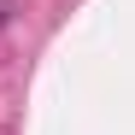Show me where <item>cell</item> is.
<instances>
[{"instance_id":"6da1fadb","label":"cell","mask_w":135,"mask_h":135,"mask_svg":"<svg viewBox=\"0 0 135 135\" xmlns=\"http://www.w3.org/2000/svg\"><path fill=\"white\" fill-rule=\"evenodd\" d=\"M0 24H6V6H0Z\"/></svg>"}]
</instances>
